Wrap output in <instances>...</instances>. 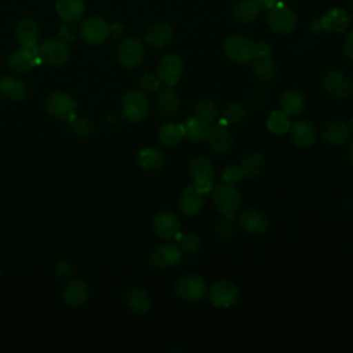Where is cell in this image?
<instances>
[{
  "mask_svg": "<svg viewBox=\"0 0 353 353\" xmlns=\"http://www.w3.org/2000/svg\"><path fill=\"white\" fill-rule=\"evenodd\" d=\"M222 48L223 54L236 63H248L256 57V43L240 34L229 36Z\"/></svg>",
  "mask_w": 353,
  "mask_h": 353,
  "instance_id": "obj_1",
  "label": "cell"
},
{
  "mask_svg": "<svg viewBox=\"0 0 353 353\" xmlns=\"http://www.w3.org/2000/svg\"><path fill=\"white\" fill-rule=\"evenodd\" d=\"M214 205L222 212L225 216H233L234 211L241 205V194L240 192L229 183H218L212 186L211 190Z\"/></svg>",
  "mask_w": 353,
  "mask_h": 353,
  "instance_id": "obj_2",
  "label": "cell"
},
{
  "mask_svg": "<svg viewBox=\"0 0 353 353\" xmlns=\"http://www.w3.org/2000/svg\"><path fill=\"white\" fill-rule=\"evenodd\" d=\"M189 174L193 179V185L204 194L212 190V176L215 174L214 164L204 156H194L189 161Z\"/></svg>",
  "mask_w": 353,
  "mask_h": 353,
  "instance_id": "obj_3",
  "label": "cell"
},
{
  "mask_svg": "<svg viewBox=\"0 0 353 353\" xmlns=\"http://www.w3.org/2000/svg\"><path fill=\"white\" fill-rule=\"evenodd\" d=\"M121 112L131 123H139L149 114V101L141 91H128L121 99Z\"/></svg>",
  "mask_w": 353,
  "mask_h": 353,
  "instance_id": "obj_4",
  "label": "cell"
},
{
  "mask_svg": "<svg viewBox=\"0 0 353 353\" xmlns=\"http://www.w3.org/2000/svg\"><path fill=\"white\" fill-rule=\"evenodd\" d=\"M266 22L270 29L277 33H290L296 28V15L290 7L283 3H276L273 7L268 8Z\"/></svg>",
  "mask_w": 353,
  "mask_h": 353,
  "instance_id": "obj_5",
  "label": "cell"
},
{
  "mask_svg": "<svg viewBox=\"0 0 353 353\" xmlns=\"http://www.w3.org/2000/svg\"><path fill=\"white\" fill-rule=\"evenodd\" d=\"M44 108L54 119L69 120L74 114L76 102L69 94L63 91H54L44 99Z\"/></svg>",
  "mask_w": 353,
  "mask_h": 353,
  "instance_id": "obj_6",
  "label": "cell"
},
{
  "mask_svg": "<svg viewBox=\"0 0 353 353\" xmlns=\"http://www.w3.org/2000/svg\"><path fill=\"white\" fill-rule=\"evenodd\" d=\"M174 291L183 301L194 302L207 294V284L204 279L197 274H185L175 281Z\"/></svg>",
  "mask_w": 353,
  "mask_h": 353,
  "instance_id": "obj_7",
  "label": "cell"
},
{
  "mask_svg": "<svg viewBox=\"0 0 353 353\" xmlns=\"http://www.w3.org/2000/svg\"><path fill=\"white\" fill-rule=\"evenodd\" d=\"M68 44L61 39H46L39 46V57L48 66H61L69 59Z\"/></svg>",
  "mask_w": 353,
  "mask_h": 353,
  "instance_id": "obj_8",
  "label": "cell"
},
{
  "mask_svg": "<svg viewBox=\"0 0 353 353\" xmlns=\"http://www.w3.org/2000/svg\"><path fill=\"white\" fill-rule=\"evenodd\" d=\"M323 87L335 99H345L352 91V81L338 68L328 69L323 76Z\"/></svg>",
  "mask_w": 353,
  "mask_h": 353,
  "instance_id": "obj_9",
  "label": "cell"
},
{
  "mask_svg": "<svg viewBox=\"0 0 353 353\" xmlns=\"http://www.w3.org/2000/svg\"><path fill=\"white\" fill-rule=\"evenodd\" d=\"M116 55L121 66L127 69H134L143 61L145 51L142 43L138 39L125 37L119 43Z\"/></svg>",
  "mask_w": 353,
  "mask_h": 353,
  "instance_id": "obj_10",
  "label": "cell"
},
{
  "mask_svg": "<svg viewBox=\"0 0 353 353\" xmlns=\"http://www.w3.org/2000/svg\"><path fill=\"white\" fill-rule=\"evenodd\" d=\"M41 62L39 57V46L19 47L7 58L8 68L17 73H26Z\"/></svg>",
  "mask_w": 353,
  "mask_h": 353,
  "instance_id": "obj_11",
  "label": "cell"
},
{
  "mask_svg": "<svg viewBox=\"0 0 353 353\" xmlns=\"http://www.w3.org/2000/svg\"><path fill=\"white\" fill-rule=\"evenodd\" d=\"M153 229L163 240H175L181 234L179 216L168 210L159 211L153 218Z\"/></svg>",
  "mask_w": 353,
  "mask_h": 353,
  "instance_id": "obj_12",
  "label": "cell"
},
{
  "mask_svg": "<svg viewBox=\"0 0 353 353\" xmlns=\"http://www.w3.org/2000/svg\"><path fill=\"white\" fill-rule=\"evenodd\" d=\"M210 302L216 307H229L240 298V288L233 281L222 280L215 283L208 292Z\"/></svg>",
  "mask_w": 353,
  "mask_h": 353,
  "instance_id": "obj_13",
  "label": "cell"
},
{
  "mask_svg": "<svg viewBox=\"0 0 353 353\" xmlns=\"http://www.w3.org/2000/svg\"><path fill=\"white\" fill-rule=\"evenodd\" d=\"M239 226L248 234L252 236H262L269 230L270 222L268 216L256 210V208H247L244 210L237 218Z\"/></svg>",
  "mask_w": 353,
  "mask_h": 353,
  "instance_id": "obj_14",
  "label": "cell"
},
{
  "mask_svg": "<svg viewBox=\"0 0 353 353\" xmlns=\"http://www.w3.org/2000/svg\"><path fill=\"white\" fill-rule=\"evenodd\" d=\"M110 33L108 22L101 17H90L80 26V36L88 44H102Z\"/></svg>",
  "mask_w": 353,
  "mask_h": 353,
  "instance_id": "obj_15",
  "label": "cell"
},
{
  "mask_svg": "<svg viewBox=\"0 0 353 353\" xmlns=\"http://www.w3.org/2000/svg\"><path fill=\"white\" fill-rule=\"evenodd\" d=\"M182 70H183V62L181 57L176 54H168L163 57L157 65V77L160 83L174 87L179 81L182 76Z\"/></svg>",
  "mask_w": 353,
  "mask_h": 353,
  "instance_id": "obj_16",
  "label": "cell"
},
{
  "mask_svg": "<svg viewBox=\"0 0 353 353\" xmlns=\"http://www.w3.org/2000/svg\"><path fill=\"white\" fill-rule=\"evenodd\" d=\"M182 251L179 250L178 245L167 243V244H160L157 245L152 252H150V263L156 269H168L176 265L181 261Z\"/></svg>",
  "mask_w": 353,
  "mask_h": 353,
  "instance_id": "obj_17",
  "label": "cell"
},
{
  "mask_svg": "<svg viewBox=\"0 0 353 353\" xmlns=\"http://www.w3.org/2000/svg\"><path fill=\"white\" fill-rule=\"evenodd\" d=\"M204 197H205V194L201 193L194 185L188 186L179 197L178 205H179L181 212L186 216L197 215L201 211V208L204 207V201H205Z\"/></svg>",
  "mask_w": 353,
  "mask_h": 353,
  "instance_id": "obj_18",
  "label": "cell"
},
{
  "mask_svg": "<svg viewBox=\"0 0 353 353\" xmlns=\"http://www.w3.org/2000/svg\"><path fill=\"white\" fill-rule=\"evenodd\" d=\"M90 295V288L85 281L80 279L70 280L63 291H62V299L69 307H80L83 306Z\"/></svg>",
  "mask_w": 353,
  "mask_h": 353,
  "instance_id": "obj_19",
  "label": "cell"
},
{
  "mask_svg": "<svg viewBox=\"0 0 353 353\" xmlns=\"http://www.w3.org/2000/svg\"><path fill=\"white\" fill-rule=\"evenodd\" d=\"M290 132H291L292 142L295 143V146H298L301 149H307V148L313 146L316 142V138H317L314 125L306 120L295 121L291 125Z\"/></svg>",
  "mask_w": 353,
  "mask_h": 353,
  "instance_id": "obj_20",
  "label": "cell"
},
{
  "mask_svg": "<svg viewBox=\"0 0 353 353\" xmlns=\"http://www.w3.org/2000/svg\"><path fill=\"white\" fill-rule=\"evenodd\" d=\"M40 34L39 23L29 17L21 18L15 25V37L19 47L37 46V39Z\"/></svg>",
  "mask_w": 353,
  "mask_h": 353,
  "instance_id": "obj_21",
  "label": "cell"
},
{
  "mask_svg": "<svg viewBox=\"0 0 353 353\" xmlns=\"http://www.w3.org/2000/svg\"><path fill=\"white\" fill-rule=\"evenodd\" d=\"M205 139H207L211 150L218 154L226 153L233 145V137H232L230 131L219 124H216V125L211 124Z\"/></svg>",
  "mask_w": 353,
  "mask_h": 353,
  "instance_id": "obj_22",
  "label": "cell"
},
{
  "mask_svg": "<svg viewBox=\"0 0 353 353\" xmlns=\"http://www.w3.org/2000/svg\"><path fill=\"white\" fill-rule=\"evenodd\" d=\"M321 135L327 143L334 146H341L347 141L350 135V130L346 123L341 120H331L323 127Z\"/></svg>",
  "mask_w": 353,
  "mask_h": 353,
  "instance_id": "obj_23",
  "label": "cell"
},
{
  "mask_svg": "<svg viewBox=\"0 0 353 353\" xmlns=\"http://www.w3.org/2000/svg\"><path fill=\"white\" fill-rule=\"evenodd\" d=\"M0 95H3L6 99L19 102L26 98L28 87L17 77L4 76L0 79Z\"/></svg>",
  "mask_w": 353,
  "mask_h": 353,
  "instance_id": "obj_24",
  "label": "cell"
},
{
  "mask_svg": "<svg viewBox=\"0 0 353 353\" xmlns=\"http://www.w3.org/2000/svg\"><path fill=\"white\" fill-rule=\"evenodd\" d=\"M55 8L62 21L66 23H74L83 17L85 4L84 0H57Z\"/></svg>",
  "mask_w": 353,
  "mask_h": 353,
  "instance_id": "obj_25",
  "label": "cell"
},
{
  "mask_svg": "<svg viewBox=\"0 0 353 353\" xmlns=\"http://www.w3.org/2000/svg\"><path fill=\"white\" fill-rule=\"evenodd\" d=\"M321 29L328 32H342L350 22V15L343 8H332L320 18Z\"/></svg>",
  "mask_w": 353,
  "mask_h": 353,
  "instance_id": "obj_26",
  "label": "cell"
},
{
  "mask_svg": "<svg viewBox=\"0 0 353 353\" xmlns=\"http://www.w3.org/2000/svg\"><path fill=\"white\" fill-rule=\"evenodd\" d=\"M181 106L179 94L170 85L163 88L157 97V110L163 117L174 116Z\"/></svg>",
  "mask_w": 353,
  "mask_h": 353,
  "instance_id": "obj_27",
  "label": "cell"
},
{
  "mask_svg": "<svg viewBox=\"0 0 353 353\" xmlns=\"http://www.w3.org/2000/svg\"><path fill=\"white\" fill-rule=\"evenodd\" d=\"M174 39V30L170 25L159 22L149 26L146 32V43L152 47L163 48L167 47Z\"/></svg>",
  "mask_w": 353,
  "mask_h": 353,
  "instance_id": "obj_28",
  "label": "cell"
},
{
  "mask_svg": "<svg viewBox=\"0 0 353 353\" xmlns=\"http://www.w3.org/2000/svg\"><path fill=\"white\" fill-rule=\"evenodd\" d=\"M138 165L146 171H159L165 165V154L157 148H145L138 153Z\"/></svg>",
  "mask_w": 353,
  "mask_h": 353,
  "instance_id": "obj_29",
  "label": "cell"
},
{
  "mask_svg": "<svg viewBox=\"0 0 353 353\" xmlns=\"http://www.w3.org/2000/svg\"><path fill=\"white\" fill-rule=\"evenodd\" d=\"M252 73L258 81L263 84L272 83L277 74L276 63L272 59V57L270 55L256 57L252 62Z\"/></svg>",
  "mask_w": 353,
  "mask_h": 353,
  "instance_id": "obj_30",
  "label": "cell"
},
{
  "mask_svg": "<svg viewBox=\"0 0 353 353\" xmlns=\"http://www.w3.org/2000/svg\"><path fill=\"white\" fill-rule=\"evenodd\" d=\"M125 303L131 312L135 314H145L150 310L152 302L145 290L139 287H131L125 292Z\"/></svg>",
  "mask_w": 353,
  "mask_h": 353,
  "instance_id": "obj_31",
  "label": "cell"
},
{
  "mask_svg": "<svg viewBox=\"0 0 353 353\" xmlns=\"http://www.w3.org/2000/svg\"><path fill=\"white\" fill-rule=\"evenodd\" d=\"M280 105L281 110H284L290 117L298 116L306 106V97L298 90H287L280 97Z\"/></svg>",
  "mask_w": 353,
  "mask_h": 353,
  "instance_id": "obj_32",
  "label": "cell"
},
{
  "mask_svg": "<svg viewBox=\"0 0 353 353\" xmlns=\"http://www.w3.org/2000/svg\"><path fill=\"white\" fill-rule=\"evenodd\" d=\"M263 167H265V159H263L262 153L256 152V150L247 153L239 164L243 178H247V179L256 178L262 172Z\"/></svg>",
  "mask_w": 353,
  "mask_h": 353,
  "instance_id": "obj_33",
  "label": "cell"
},
{
  "mask_svg": "<svg viewBox=\"0 0 353 353\" xmlns=\"http://www.w3.org/2000/svg\"><path fill=\"white\" fill-rule=\"evenodd\" d=\"M185 137V127L178 123H165L157 131V139L167 148L176 146Z\"/></svg>",
  "mask_w": 353,
  "mask_h": 353,
  "instance_id": "obj_34",
  "label": "cell"
},
{
  "mask_svg": "<svg viewBox=\"0 0 353 353\" xmlns=\"http://www.w3.org/2000/svg\"><path fill=\"white\" fill-rule=\"evenodd\" d=\"M261 14V6L254 0H241L233 7V18L240 23H250Z\"/></svg>",
  "mask_w": 353,
  "mask_h": 353,
  "instance_id": "obj_35",
  "label": "cell"
},
{
  "mask_svg": "<svg viewBox=\"0 0 353 353\" xmlns=\"http://www.w3.org/2000/svg\"><path fill=\"white\" fill-rule=\"evenodd\" d=\"M183 127H185V135H188L190 141L201 142L207 138L211 124L196 116H192L185 121Z\"/></svg>",
  "mask_w": 353,
  "mask_h": 353,
  "instance_id": "obj_36",
  "label": "cell"
},
{
  "mask_svg": "<svg viewBox=\"0 0 353 353\" xmlns=\"http://www.w3.org/2000/svg\"><path fill=\"white\" fill-rule=\"evenodd\" d=\"M268 130L274 135H283L290 131L291 120L284 110H274L266 119Z\"/></svg>",
  "mask_w": 353,
  "mask_h": 353,
  "instance_id": "obj_37",
  "label": "cell"
},
{
  "mask_svg": "<svg viewBox=\"0 0 353 353\" xmlns=\"http://www.w3.org/2000/svg\"><path fill=\"white\" fill-rule=\"evenodd\" d=\"M193 116L212 124L216 117H218V109L216 105L212 99L210 98H200L196 101L194 103V110H193Z\"/></svg>",
  "mask_w": 353,
  "mask_h": 353,
  "instance_id": "obj_38",
  "label": "cell"
},
{
  "mask_svg": "<svg viewBox=\"0 0 353 353\" xmlns=\"http://www.w3.org/2000/svg\"><path fill=\"white\" fill-rule=\"evenodd\" d=\"M248 116V109L245 108V105H243L241 102H229L225 108H223V117L233 124H240L241 121H244Z\"/></svg>",
  "mask_w": 353,
  "mask_h": 353,
  "instance_id": "obj_39",
  "label": "cell"
},
{
  "mask_svg": "<svg viewBox=\"0 0 353 353\" xmlns=\"http://www.w3.org/2000/svg\"><path fill=\"white\" fill-rule=\"evenodd\" d=\"M179 250L188 255H194L201 250V239L194 232H186L178 236Z\"/></svg>",
  "mask_w": 353,
  "mask_h": 353,
  "instance_id": "obj_40",
  "label": "cell"
},
{
  "mask_svg": "<svg viewBox=\"0 0 353 353\" xmlns=\"http://www.w3.org/2000/svg\"><path fill=\"white\" fill-rule=\"evenodd\" d=\"M70 120V128L72 132L79 138H87L94 132V124L87 117H74V114L69 119Z\"/></svg>",
  "mask_w": 353,
  "mask_h": 353,
  "instance_id": "obj_41",
  "label": "cell"
},
{
  "mask_svg": "<svg viewBox=\"0 0 353 353\" xmlns=\"http://www.w3.org/2000/svg\"><path fill=\"white\" fill-rule=\"evenodd\" d=\"M236 219L234 216H223L221 219H218V222L215 223L214 232L216 234V237L222 239V240H228L234 234L236 230Z\"/></svg>",
  "mask_w": 353,
  "mask_h": 353,
  "instance_id": "obj_42",
  "label": "cell"
},
{
  "mask_svg": "<svg viewBox=\"0 0 353 353\" xmlns=\"http://www.w3.org/2000/svg\"><path fill=\"white\" fill-rule=\"evenodd\" d=\"M139 87L143 92H154L160 87V80L154 74L143 73L139 79Z\"/></svg>",
  "mask_w": 353,
  "mask_h": 353,
  "instance_id": "obj_43",
  "label": "cell"
},
{
  "mask_svg": "<svg viewBox=\"0 0 353 353\" xmlns=\"http://www.w3.org/2000/svg\"><path fill=\"white\" fill-rule=\"evenodd\" d=\"M222 176H223V181L229 185H234L237 182H240L243 179V174L240 171L239 167L236 165H229L226 167L223 171H222Z\"/></svg>",
  "mask_w": 353,
  "mask_h": 353,
  "instance_id": "obj_44",
  "label": "cell"
},
{
  "mask_svg": "<svg viewBox=\"0 0 353 353\" xmlns=\"http://www.w3.org/2000/svg\"><path fill=\"white\" fill-rule=\"evenodd\" d=\"M248 101H250L251 105H254L255 108L262 106L263 102H265V94H263V91L259 90V88H255V90L250 91V94H248Z\"/></svg>",
  "mask_w": 353,
  "mask_h": 353,
  "instance_id": "obj_45",
  "label": "cell"
},
{
  "mask_svg": "<svg viewBox=\"0 0 353 353\" xmlns=\"http://www.w3.org/2000/svg\"><path fill=\"white\" fill-rule=\"evenodd\" d=\"M343 52L345 55L353 62V29L346 34L343 43Z\"/></svg>",
  "mask_w": 353,
  "mask_h": 353,
  "instance_id": "obj_46",
  "label": "cell"
},
{
  "mask_svg": "<svg viewBox=\"0 0 353 353\" xmlns=\"http://www.w3.org/2000/svg\"><path fill=\"white\" fill-rule=\"evenodd\" d=\"M55 273L59 276V277H69L72 274V268L69 263L66 262H59L57 266H55Z\"/></svg>",
  "mask_w": 353,
  "mask_h": 353,
  "instance_id": "obj_47",
  "label": "cell"
},
{
  "mask_svg": "<svg viewBox=\"0 0 353 353\" xmlns=\"http://www.w3.org/2000/svg\"><path fill=\"white\" fill-rule=\"evenodd\" d=\"M255 43H256V57H263V55H270L272 54V48L266 41H255Z\"/></svg>",
  "mask_w": 353,
  "mask_h": 353,
  "instance_id": "obj_48",
  "label": "cell"
},
{
  "mask_svg": "<svg viewBox=\"0 0 353 353\" xmlns=\"http://www.w3.org/2000/svg\"><path fill=\"white\" fill-rule=\"evenodd\" d=\"M254 1H256L261 7H266V8H270L277 3V0H254Z\"/></svg>",
  "mask_w": 353,
  "mask_h": 353,
  "instance_id": "obj_49",
  "label": "cell"
},
{
  "mask_svg": "<svg viewBox=\"0 0 353 353\" xmlns=\"http://www.w3.org/2000/svg\"><path fill=\"white\" fill-rule=\"evenodd\" d=\"M121 32H123V26H120V25H114L113 28H110V33H109V34L119 36Z\"/></svg>",
  "mask_w": 353,
  "mask_h": 353,
  "instance_id": "obj_50",
  "label": "cell"
},
{
  "mask_svg": "<svg viewBox=\"0 0 353 353\" xmlns=\"http://www.w3.org/2000/svg\"><path fill=\"white\" fill-rule=\"evenodd\" d=\"M347 159H349V161L353 164V142L349 145V148H347Z\"/></svg>",
  "mask_w": 353,
  "mask_h": 353,
  "instance_id": "obj_51",
  "label": "cell"
},
{
  "mask_svg": "<svg viewBox=\"0 0 353 353\" xmlns=\"http://www.w3.org/2000/svg\"><path fill=\"white\" fill-rule=\"evenodd\" d=\"M347 127H349V130H350V134L353 132V119H350V121L347 123Z\"/></svg>",
  "mask_w": 353,
  "mask_h": 353,
  "instance_id": "obj_52",
  "label": "cell"
},
{
  "mask_svg": "<svg viewBox=\"0 0 353 353\" xmlns=\"http://www.w3.org/2000/svg\"><path fill=\"white\" fill-rule=\"evenodd\" d=\"M0 276H1V270H0Z\"/></svg>",
  "mask_w": 353,
  "mask_h": 353,
  "instance_id": "obj_53",
  "label": "cell"
},
{
  "mask_svg": "<svg viewBox=\"0 0 353 353\" xmlns=\"http://www.w3.org/2000/svg\"><path fill=\"white\" fill-rule=\"evenodd\" d=\"M352 252H353V250H352Z\"/></svg>",
  "mask_w": 353,
  "mask_h": 353,
  "instance_id": "obj_54",
  "label": "cell"
}]
</instances>
